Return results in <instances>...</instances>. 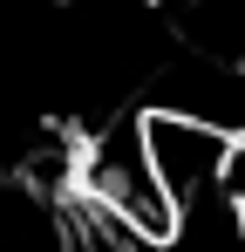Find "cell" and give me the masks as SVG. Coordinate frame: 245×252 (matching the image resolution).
I'll list each match as a JSON object with an SVG mask.
<instances>
[{
    "label": "cell",
    "mask_w": 245,
    "mask_h": 252,
    "mask_svg": "<svg viewBox=\"0 0 245 252\" xmlns=\"http://www.w3.org/2000/svg\"><path fill=\"white\" fill-rule=\"evenodd\" d=\"M75 184H82L89 218L116 225L122 239H136V246H150V252H163L170 239H177V225H184V211L170 205L157 164H150L143 116H109V123L95 129L89 150H82Z\"/></svg>",
    "instance_id": "cell-1"
},
{
    "label": "cell",
    "mask_w": 245,
    "mask_h": 252,
    "mask_svg": "<svg viewBox=\"0 0 245 252\" xmlns=\"http://www.w3.org/2000/svg\"><path fill=\"white\" fill-rule=\"evenodd\" d=\"M143 143H150V164H157L170 205L191 211L204 198H218V177L232 164V136L225 123H204V116H177V109H143Z\"/></svg>",
    "instance_id": "cell-2"
},
{
    "label": "cell",
    "mask_w": 245,
    "mask_h": 252,
    "mask_svg": "<svg viewBox=\"0 0 245 252\" xmlns=\"http://www.w3.org/2000/svg\"><path fill=\"white\" fill-rule=\"evenodd\" d=\"M177 34L204 62H239L245 55V0H170Z\"/></svg>",
    "instance_id": "cell-3"
}]
</instances>
